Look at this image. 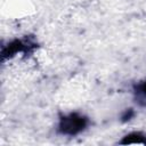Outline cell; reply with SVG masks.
<instances>
[{"label":"cell","instance_id":"obj_1","mask_svg":"<svg viewBox=\"0 0 146 146\" xmlns=\"http://www.w3.org/2000/svg\"><path fill=\"white\" fill-rule=\"evenodd\" d=\"M87 124V119L79 114H70L60 120L59 130L66 135H75L83 130Z\"/></svg>","mask_w":146,"mask_h":146},{"label":"cell","instance_id":"obj_2","mask_svg":"<svg viewBox=\"0 0 146 146\" xmlns=\"http://www.w3.org/2000/svg\"><path fill=\"white\" fill-rule=\"evenodd\" d=\"M122 143L123 144H146V137H144L140 133L133 132V133L125 136V138Z\"/></svg>","mask_w":146,"mask_h":146}]
</instances>
